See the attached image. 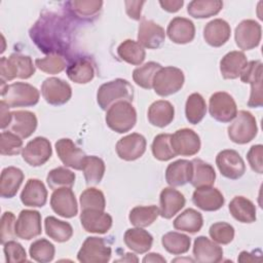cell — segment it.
Returning <instances> with one entry per match:
<instances>
[{"mask_svg":"<svg viewBox=\"0 0 263 263\" xmlns=\"http://www.w3.org/2000/svg\"><path fill=\"white\" fill-rule=\"evenodd\" d=\"M29 35L43 53L65 55L72 42V27L67 17L54 12H43L30 29Z\"/></svg>","mask_w":263,"mask_h":263,"instance_id":"cell-1","label":"cell"},{"mask_svg":"<svg viewBox=\"0 0 263 263\" xmlns=\"http://www.w3.org/2000/svg\"><path fill=\"white\" fill-rule=\"evenodd\" d=\"M134 100V87L122 78L103 83L97 91V102L100 108L107 111L117 102L126 101L132 103Z\"/></svg>","mask_w":263,"mask_h":263,"instance_id":"cell-2","label":"cell"},{"mask_svg":"<svg viewBox=\"0 0 263 263\" xmlns=\"http://www.w3.org/2000/svg\"><path fill=\"white\" fill-rule=\"evenodd\" d=\"M39 90L26 82L1 83V98L9 108L31 107L39 102Z\"/></svg>","mask_w":263,"mask_h":263,"instance_id":"cell-3","label":"cell"},{"mask_svg":"<svg viewBox=\"0 0 263 263\" xmlns=\"http://www.w3.org/2000/svg\"><path fill=\"white\" fill-rule=\"evenodd\" d=\"M36 66L29 55L12 53L8 58L2 57L0 60L1 83L11 81L15 78L28 79L35 74Z\"/></svg>","mask_w":263,"mask_h":263,"instance_id":"cell-4","label":"cell"},{"mask_svg":"<svg viewBox=\"0 0 263 263\" xmlns=\"http://www.w3.org/2000/svg\"><path fill=\"white\" fill-rule=\"evenodd\" d=\"M106 123L114 132L124 134L129 132L137 123V112L132 103L126 101L112 105L106 113Z\"/></svg>","mask_w":263,"mask_h":263,"instance_id":"cell-5","label":"cell"},{"mask_svg":"<svg viewBox=\"0 0 263 263\" xmlns=\"http://www.w3.org/2000/svg\"><path fill=\"white\" fill-rule=\"evenodd\" d=\"M185 76L181 69L168 66L161 67L153 78L152 88L160 97H167L178 92L184 85Z\"/></svg>","mask_w":263,"mask_h":263,"instance_id":"cell-6","label":"cell"},{"mask_svg":"<svg viewBox=\"0 0 263 263\" xmlns=\"http://www.w3.org/2000/svg\"><path fill=\"white\" fill-rule=\"evenodd\" d=\"M229 139L235 144H247L251 142L258 133L255 116L246 110L237 112L234 121L227 128Z\"/></svg>","mask_w":263,"mask_h":263,"instance_id":"cell-7","label":"cell"},{"mask_svg":"<svg viewBox=\"0 0 263 263\" xmlns=\"http://www.w3.org/2000/svg\"><path fill=\"white\" fill-rule=\"evenodd\" d=\"M112 249L103 237L88 236L77 253V260L81 263H107Z\"/></svg>","mask_w":263,"mask_h":263,"instance_id":"cell-8","label":"cell"},{"mask_svg":"<svg viewBox=\"0 0 263 263\" xmlns=\"http://www.w3.org/2000/svg\"><path fill=\"white\" fill-rule=\"evenodd\" d=\"M262 68L263 64L261 61H250L239 75L243 83L251 84V95L248 101V106L251 108H260L263 106Z\"/></svg>","mask_w":263,"mask_h":263,"instance_id":"cell-9","label":"cell"},{"mask_svg":"<svg viewBox=\"0 0 263 263\" xmlns=\"http://www.w3.org/2000/svg\"><path fill=\"white\" fill-rule=\"evenodd\" d=\"M209 112L215 120L227 123L235 118L237 114V106L232 96L228 92L217 91L210 98Z\"/></svg>","mask_w":263,"mask_h":263,"instance_id":"cell-10","label":"cell"},{"mask_svg":"<svg viewBox=\"0 0 263 263\" xmlns=\"http://www.w3.org/2000/svg\"><path fill=\"white\" fill-rule=\"evenodd\" d=\"M41 95L49 105L62 106L71 99L72 87L61 78L49 77L41 84Z\"/></svg>","mask_w":263,"mask_h":263,"instance_id":"cell-11","label":"cell"},{"mask_svg":"<svg viewBox=\"0 0 263 263\" xmlns=\"http://www.w3.org/2000/svg\"><path fill=\"white\" fill-rule=\"evenodd\" d=\"M216 164L221 175L230 180H237L246 173V164L242 157L232 149L220 151L216 156Z\"/></svg>","mask_w":263,"mask_h":263,"instance_id":"cell-12","label":"cell"},{"mask_svg":"<svg viewBox=\"0 0 263 263\" xmlns=\"http://www.w3.org/2000/svg\"><path fill=\"white\" fill-rule=\"evenodd\" d=\"M52 154L51 144L44 137H36L23 148L22 157L31 166H41Z\"/></svg>","mask_w":263,"mask_h":263,"instance_id":"cell-13","label":"cell"},{"mask_svg":"<svg viewBox=\"0 0 263 263\" xmlns=\"http://www.w3.org/2000/svg\"><path fill=\"white\" fill-rule=\"evenodd\" d=\"M261 37V25L254 20H243L235 28V43L242 50H251L257 47L260 44Z\"/></svg>","mask_w":263,"mask_h":263,"instance_id":"cell-14","label":"cell"},{"mask_svg":"<svg viewBox=\"0 0 263 263\" xmlns=\"http://www.w3.org/2000/svg\"><path fill=\"white\" fill-rule=\"evenodd\" d=\"M171 145L176 155L193 156L200 150V138L190 128L176 130L171 137Z\"/></svg>","mask_w":263,"mask_h":263,"instance_id":"cell-15","label":"cell"},{"mask_svg":"<svg viewBox=\"0 0 263 263\" xmlns=\"http://www.w3.org/2000/svg\"><path fill=\"white\" fill-rule=\"evenodd\" d=\"M42 232L41 214L36 210H23L15 222V234L21 239L30 240Z\"/></svg>","mask_w":263,"mask_h":263,"instance_id":"cell-16","label":"cell"},{"mask_svg":"<svg viewBox=\"0 0 263 263\" xmlns=\"http://www.w3.org/2000/svg\"><path fill=\"white\" fill-rule=\"evenodd\" d=\"M147 142L144 136L138 133H133L119 139L116 143L115 150L120 159L133 161L141 156L146 151Z\"/></svg>","mask_w":263,"mask_h":263,"instance_id":"cell-17","label":"cell"},{"mask_svg":"<svg viewBox=\"0 0 263 263\" xmlns=\"http://www.w3.org/2000/svg\"><path fill=\"white\" fill-rule=\"evenodd\" d=\"M52 211L63 218H73L78 213V204L74 192L69 187L53 190L50 196Z\"/></svg>","mask_w":263,"mask_h":263,"instance_id":"cell-18","label":"cell"},{"mask_svg":"<svg viewBox=\"0 0 263 263\" xmlns=\"http://www.w3.org/2000/svg\"><path fill=\"white\" fill-rule=\"evenodd\" d=\"M54 147L60 160L65 166H69L77 171H82L86 154L82 151V149L76 146V144L71 139H60L55 142Z\"/></svg>","mask_w":263,"mask_h":263,"instance_id":"cell-19","label":"cell"},{"mask_svg":"<svg viewBox=\"0 0 263 263\" xmlns=\"http://www.w3.org/2000/svg\"><path fill=\"white\" fill-rule=\"evenodd\" d=\"M112 217L100 210H81L80 223L86 232L104 234L107 233L112 226Z\"/></svg>","mask_w":263,"mask_h":263,"instance_id":"cell-20","label":"cell"},{"mask_svg":"<svg viewBox=\"0 0 263 263\" xmlns=\"http://www.w3.org/2000/svg\"><path fill=\"white\" fill-rule=\"evenodd\" d=\"M165 39L164 29L151 20H143L138 29V42L148 49H156Z\"/></svg>","mask_w":263,"mask_h":263,"instance_id":"cell-21","label":"cell"},{"mask_svg":"<svg viewBox=\"0 0 263 263\" xmlns=\"http://www.w3.org/2000/svg\"><path fill=\"white\" fill-rule=\"evenodd\" d=\"M193 256L196 262L217 263L223 258V249L205 236H197L193 243Z\"/></svg>","mask_w":263,"mask_h":263,"instance_id":"cell-22","label":"cell"},{"mask_svg":"<svg viewBox=\"0 0 263 263\" xmlns=\"http://www.w3.org/2000/svg\"><path fill=\"white\" fill-rule=\"evenodd\" d=\"M192 201L202 211L214 212L223 206L225 199L219 189L208 186L196 188L192 194Z\"/></svg>","mask_w":263,"mask_h":263,"instance_id":"cell-23","label":"cell"},{"mask_svg":"<svg viewBox=\"0 0 263 263\" xmlns=\"http://www.w3.org/2000/svg\"><path fill=\"white\" fill-rule=\"evenodd\" d=\"M184 195L173 187H165L159 195V215L164 219H171L185 205Z\"/></svg>","mask_w":263,"mask_h":263,"instance_id":"cell-24","label":"cell"},{"mask_svg":"<svg viewBox=\"0 0 263 263\" xmlns=\"http://www.w3.org/2000/svg\"><path fill=\"white\" fill-rule=\"evenodd\" d=\"M171 41L177 44H186L195 37V27L192 21L182 16L174 17L166 29Z\"/></svg>","mask_w":263,"mask_h":263,"instance_id":"cell-25","label":"cell"},{"mask_svg":"<svg viewBox=\"0 0 263 263\" xmlns=\"http://www.w3.org/2000/svg\"><path fill=\"white\" fill-rule=\"evenodd\" d=\"M36 115L27 110H18L11 112V120L8 128L22 139H27L33 135L37 128Z\"/></svg>","mask_w":263,"mask_h":263,"instance_id":"cell-26","label":"cell"},{"mask_svg":"<svg viewBox=\"0 0 263 263\" xmlns=\"http://www.w3.org/2000/svg\"><path fill=\"white\" fill-rule=\"evenodd\" d=\"M67 13L80 21H91L100 13L103 1L101 0H72L65 3Z\"/></svg>","mask_w":263,"mask_h":263,"instance_id":"cell-27","label":"cell"},{"mask_svg":"<svg viewBox=\"0 0 263 263\" xmlns=\"http://www.w3.org/2000/svg\"><path fill=\"white\" fill-rule=\"evenodd\" d=\"M21 201L26 206H44L47 201V189L43 182L38 179H29L21 193Z\"/></svg>","mask_w":263,"mask_h":263,"instance_id":"cell-28","label":"cell"},{"mask_svg":"<svg viewBox=\"0 0 263 263\" xmlns=\"http://www.w3.org/2000/svg\"><path fill=\"white\" fill-rule=\"evenodd\" d=\"M231 28L223 18H215L209 22L203 28V38L213 47L224 45L230 38Z\"/></svg>","mask_w":263,"mask_h":263,"instance_id":"cell-29","label":"cell"},{"mask_svg":"<svg viewBox=\"0 0 263 263\" xmlns=\"http://www.w3.org/2000/svg\"><path fill=\"white\" fill-rule=\"evenodd\" d=\"M68 78L77 83L85 84L90 82L95 76V69L91 61L87 58H76L66 68Z\"/></svg>","mask_w":263,"mask_h":263,"instance_id":"cell-30","label":"cell"},{"mask_svg":"<svg viewBox=\"0 0 263 263\" xmlns=\"http://www.w3.org/2000/svg\"><path fill=\"white\" fill-rule=\"evenodd\" d=\"M24 173L15 166H7L2 170L0 177V195L3 198H12L18 191L23 181Z\"/></svg>","mask_w":263,"mask_h":263,"instance_id":"cell-31","label":"cell"},{"mask_svg":"<svg viewBox=\"0 0 263 263\" xmlns=\"http://www.w3.org/2000/svg\"><path fill=\"white\" fill-rule=\"evenodd\" d=\"M248 63L242 51L233 50L226 53L220 61V72L224 79H236L239 77Z\"/></svg>","mask_w":263,"mask_h":263,"instance_id":"cell-32","label":"cell"},{"mask_svg":"<svg viewBox=\"0 0 263 263\" xmlns=\"http://www.w3.org/2000/svg\"><path fill=\"white\" fill-rule=\"evenodd\" d=\"M192 163L186 159H179L170 163L165 170V181L171 187H179L190 182Z\"/></svg>","mask_w":263,"mask_h":263,"instance_id":"cell-33","label":"cell"},{"mask_svg":"<svg viewBox=\"0 0 263 263\" xmlns=\"http://www.w3.org/2000/svg\"><path fill=\"white\" fill-rule=\"evenodd\" d=\"M147 117L153 126L160 128L165 127L173 121L175 117L174 106L165 100L155 101L150 105Z\"/></svg>","mask_w":263,"mask_h":263,"instance_id":"cell-34","label":"cell"},{"mask_svg":"<svg viewBox=\"0 0 263 263\" xmlns=\"http://www.w3.org/2000/svg\"><path fill=\"white\" fill-rule=\"evenodd\" d=\"M125 246L137 254L148 252L153 243V236L142 227L129 228L123 235Z\"/></svg>","mask_w":263,"mask_h":263,"instance_id":"cell-35","label":"cell"},{"mask_svg":"<svg viewBox=\"0 0 263 263\" xmlns=\"http://www.w3.org/2000/svg\"><path fill=\"white\" fill-rule=\"evenodd\" d=\"M192 163V175L190 179V184L195 188L213 186L216 180V173L214 167L199 159L194 158L191 160Z\"/></svg>","mask_w":263,"mask_h":263,"instance_id":"cell-36","label":"cell"},{"mask_svg":"<svg viewBox=\"0 0 263 263\" xmlns=\"http://www.w3.org/2000/svg\"><path fill=\"white\" fill-rule=\"evenodd\" d=\"M231 216L240 223H253L256 221V205L245 196H235L228 205Z\"/></svg>","mask_w":263,"mask_h":263,"instance_id":"cell-37","label":"cell"},{"mask_svg":"<svg viewBox=\"0 0 263 263\" xmlns=\"http://www.w3.org/2000/svg\"><path fill=\"white\" fill-rule=\"evenodd\" d=\"M45 233L57 242L68 241L73 235V228L70 223L59 220L53 216H48L44 220Z\"/></svg>","mask_w":263,"mask_h":263,"instance_id":"cell-38","label":"cell"},{"mask_svg":"<svg viewBox=\"0 0 263 263\" xmlns=\"http://www.w3.org/2000/svg\"><path fill=\"white\" fill-rule=\"evenodd\" d=\"M174 228L177 230L196 233L203 225L202 215L194 209H186L173 222Z\"/></svg>","mask_w":263,"mask_h":263,"instance_id":"cell-39","label":"cell"},{"mask_svg":"<svg viewBox=\"0 0 263 263\" xmlns=\"http://www.w3.org/2000/svg\"><path fill=\"white\" fill-rule=\"evenodd\" d=\"M117 54L122 61L135 66L141 65L146 58L144 47L138 41L132 39H126L118 45Z\"/></svg>","mask_w":263,"mask_h":263,"instance_id":"cell-40","label":"cell"},{"mask_svg":"<svg viewBox=\"0 0 263 263\" xmlns=\"http://www.w3.org/2000/svg\"><path fill=\"white\" fill-rule=\"evenodd\" d=\"M223 8L220 0H193L187 6V12L194 18H208L218 14Z\"/></svg>","mask_w":263,"mask_h":263,"instance_id":"cell-41","label":"cell"},{"mask_svg":"<svg viewBox=\"0 0 263 263\" xmlns=\"http://www.w3.org/2000/svg\"><path fill=\"white\" fill-rule=\"evenodd\" d=\"M161 243L164 250L170 254L182 255L189 251L191 239L186 234L177 231H170L162 235Z\"/></svg>","mask_w":263,"mask_h":263,"instance_id":"cell-42","label":"cell"},{"mask_svg":"<svg viewBox=\"0 0 263 263\" xmlns=\"http://www.w3.org/2000/svg\"><path fill=\"white\" fill-rule=\"evenodd\" d=\"M105 170V162L102 158L95 155H86L83 162L82 172L87 185H98L104 177Z\"/></svg>","mask_w":263,"mask_h":263,"instance_id":"cell-43","label":"cell"},{"mask_svg":"<svg viewBox=\"0 0 263 263\" xmlns=\"http://www.w3.org/2000/svg\"><path fill=\"white\" fill-rule=\"evenodd\" d=\"M206 113V104L202 96L198 92L191 93L185 104L186 119L191 124L199 123Z\"/></svg>","mask_w":263,"mask_h":263,"instance_id":"cell-44","label":"cell"},{"mask_svg":"<svg viewBox=\"0 0 263 263\" xmlns=\"http://www.w3.org/2000/svg\"><path fill=\"white\" fill-rule=\"evenodd\" d=\"M159 216V209L156 205H138L130 210L128 220L136 227H148Z\"/></svg>","mask_w":263,"mask_h":263,"instance_id":"cell-45","label":"cell"},{"mask_svg":"<svg viewBox=\"0 0 263 263\" xmlns=\"http://www.w3.org/2000/svg\"><path fill=\"white\" fill-rule=\"evenodd\" d=\"M75 174L67 168V166H58L48 172L46 182L50 189L55 190L61 187L72 188L75 183Z\"/></svg>","mask_w":263,"mask_h":263,"instance_id":"cell-46","label":"cell"},{"mask_svg":"<svg viewBox=\"0 0 263 263\" xmlns=\"http://www.w3.org/2000/svg\"><path fill=\"white\" fill-rule=\"evenodd\" d=\"M160 68L161 65L159 63L148 62L140 67H137L133 71V79L140 87L145 89H151L153 84V78Z\"/></svg>","mask_w":263,"mask_h":263,"instance_id":"cell-47","label":"cell"},{"mask_svg":"<svg viewBox=\"0 0 263 263\" xmlns=\"http://www.w3.org/2000/svg\"><path fill=\"white\" fill-rule=\"evenodd\" d=\"M171 137L170 134H159L153 139L151 150L157 160L167 161L177 156L171 145Z\"/></svg>","mask_w":263,"mask_h":263,"instance_id":"cell-48","label":"cell"},{"mask_svg":"<svg viewBox=\"0 0 263 263\" xmlns=\"http://www.w3.org/2000/svg\"><path fill=\"white\" fill-rule=\"evenodd\" d=\"M55 253L53 243L45 238H40L33 241L29 249L30 257L37 262L46 263L52 261Z\"/></svg>","mask_w":263,"mask_h":263,"instance_id":"cell-49","label":"cell"},{"mask_svg":"<svg viewBox=\"0 0 263 263\" xmlns=\"http://www.w3.org/2000/svg\"><path fill=\"white\" fill-rule=\"evenodd\" d=\"M79 202L81 210H100L105 211L106 209V199L104 193L93 187L85 189L79 197Z\"/></svg>","mask_w":263,"mask_h":263,"instance_id":"cell-50","label":"cell"},{"mask_svg":"<svg viewBox=\"0 0 263 263\" xmlns=\"http://www.w3.org/2000/svg\"><path fill=\"white\" fill-rule=\"evenodd\" d=\"M35 66L44 73L58 74L67 68V63L64 55L51 53L47 54L45 58L36 59Z\"/></svg>","mask_w":263,"mask_h":263,"instance_id":"cell-51","label":"cell"},{"mask_svg":"<svg viewBox=\"0 0 263 263\" xmlns=\"http://www.w3.org/2000/svg\"><path fill=\"white\" fill-rule=\"evenodd\" d=\"M211 238L220 245H228L234 238V228L226 222H216L209 229Z\"/></svg>","mask_w":263,"mask_h":263,"instance_id":"cell-52","label":"cell"},{"mask_svg":"<svg viewBox=\"0 0 263 263\" xmlns=\"http://www.w3.org/2000/svg\"><path fill=\"white\" fill-rule=\"evenodd\" d=\"M23 148V140L12 132H2L0 140V153L2 155H17Z\"/></svg>","mask_w":263,"mask_h":263,"instance_id":"cell-53","label":"cell"},{"mask_svg":"<svg viewBox=\"0 0 263 263\" xmlns=\"http://www.w3.org/2000/svg\"><path fill=\"white\" fill-rule=\"evenodd\" d=\"M3 252L7 263H18L27 261L26 250L20 242L15 240L11 239L5 242L3 245Z\"/></svg>","mask_w":263,"mask_h":263,"instance_id":"cell-54","label":"cell"},{"mask_svg":"<svg viewBox=\"0 0 263 263\" xmlns=\"http://www.w3.org/2000/svg\"><path fill=\"white\" fill-rule=\"evenodd\" d=\"M15 216L12 212H4L1 217V243L4 245L8 240L16 237L15 234Z\"/></svg>","mask_w":263,"mask_h":263,"instance_id":"cell-55","label":"cell"},{"mask_svg":"<svg viewBox=\"0 0 263 263\" xmlns=\"http://www.w3.org/2000/svg\"><path fill=\"white\" fill-rule=\"evenodd\" d=\"M262 156H263V146L261 144L252 146L247 153L248 162H249L251 168L255 173H258V174L263 173Z\"/></svg>","mask_w":263,"mask_h":263,"instance_id":"cell-56","label":"cell"},{"mask_svg":"<svg viewBox=\"0 0 263 263\" xmlns=\"http://www.w3.org/2000/svg\"><path fill=\"white\" fill-rule=\"evenodd\" d=\"M144 4H145V1H125L124 5H125L126 14L135 21H140L142 6Z\"/></svg>","mask_w":263,"mask_h":263,"instance_id":"cell-57","label":"cell"},{"mask_svg":"<svg viewBox=\"0 0 263 263\" xmlns=\"http://www.w3.org/2000/svg\"><path fill=\"white\" fill-rule=\"evenodd\" d=\"M183 0H160L159 5L161 8L167 12H177L183 6Z\"/></svg>","mask_w":263,"mask_h":263,"instance_id":"cell-58","label":"cell"},{"mask_svg":"<svg viewBox=\"0 0 263 263\" xmlns=\"http://www.w3.org/2000/svg\"><path fill=\"white\" fill-rule=\"evenodd\" d=\"M0 115H1V128L4 129L8 127L11 120V112H9V107L3 102H0Z\"/></svg>","mask_w":263,"mask_h":263,"instance_id":"cell-59","label":"cell"},{"mask_svg":"<svg viewBox=\"0 0 263 263\" xmlns=\"http://www.w3.org/2000/svg\"><path fill=\"white\" fill-rule=\"evenodd\" d=\"M256 251H257V250H256ZM256 251H253L252 253L242 251V252L239 254L237 260H238L239 262H254V261H260V260H261V256H258V257L254 256V255L256 254Z\"/></svg>","mask_w":263,"mask_h":263,"instance_id":"cell-60","label":"cell"},{"mask_svg":"<svg viewBox=\"0 0 263 263\" xmlns=\"http://www.w3.org/2000/svg\"><path fill=\"white\" fill-rule=\"evenodd\" d=\"M144 263H147V262H152V263H157V262H160V263H165L166 260L164 257H162L160 254L158 253H149L148 255H146L143 260H142Z\"/></svg>","mask_w":263,"mask_h":263,"instance_id":"cell-61","label":"cell"},{"mask_svg":"<svg viewBox=\"0 0 263 263\" xmlns=\"http://www.w3.org/2000/svg\"><path fill=\"white\" fill-rule=\"evenodd\" d=\"M184 260H186V261H191V262L194 261V260H192V259H190V258H187V259H179V258H177V259H175V260H173V261L176 262V261H184Z\"/></svg>","mask_w":263,"mask_h":263,"instance_id":"cell-62","label":"cell"}]
</instances>
